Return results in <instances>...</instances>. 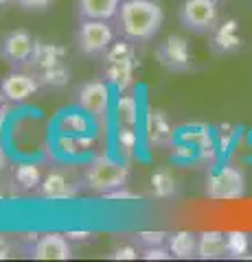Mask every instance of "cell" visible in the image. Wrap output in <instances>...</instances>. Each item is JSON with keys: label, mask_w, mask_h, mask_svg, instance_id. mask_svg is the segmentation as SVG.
<instances>
[{"label": "cell", "mask_w": 252, "mask_h": 262, "mask_svg": "<svg viewBox=\"0 0 252 262\" xmlns=\"http://www.w3.org/2000/svg\"><path fill=\"white\" fill-rule=\"evenodd\" d=\"M250 234L241 232V229H232L226 232V249H228V258H246L250 251Z\"/></svg>", "instance_id": "cell-17"}, {"label": "cell", "mask_w": 252, "mask_h": 262, "mask_svg": "<svg viewBox=\"0 0 252 262\" xmlns=\"http://www.w3.org/2000/svg\"><path fill=\"white\" fill-rule=\"evenodd\" d=\"M5 166H7V153L3 146H0V170H5Z\"/></svg>", "instance_id": "cell-30"}, {"label": "cell", "mask_w": 252, "mask_h": 262, "mask_svg": "<svg viewBox=\"0 0 252 262\" xmlns=\"http://www.w3.org/2000/svg\"><path fill=\"white\" fill-rule=\"evenodd\" d=\"M169 241V234L167 232H141L138 234V243H141L143 249L147 247H158V245H165Z\"/></svg>", "instance_id": "cell-23"}, {"label": "cell", "mask_w": 252, "mask_h": 262, "mask_svg": "<svg viewBox=\"0 0 252 262\" xmlns=\"http://www.w3.org/2000/svg\"><path fill=\"white\" fill-rule=\"evenodd\" d=\"M79 182L75 179L72 173H66V170H51L44 182L40 184V192L46 199H70V196L77 194Z\"/></svg>", "instance_id": "cell-11"}, {"label": "cell", "mask_w": 252, "mask_h": 262, "mask_svg": "<svg viewBox=\"0 0 252 262\" xmlns=\"http://www.w3.org/2000/svg\"><path fill=\"white\" fill-rule=\"evenodd\" d=\"M228 256L226 249V234L217 229H208L198 236V258L200 260H219Z\"/></svg>", "instance_id": "cell-15"}, {"label": "cell", "mask_w": 252, "mask_h": 262, "mask_svg": "<svg viewBox=\"0 0 252 262\" xmlns=\"http://www.w3.org/2000/svg\"><path fill=\"white\" fill-rule=\"evenodd\" d=\"M121 0H77L75 11L79 20H114Z\"/></svg>", "instance_id": "cell-13"}, {"label": "cell", "mask_w": 252, "mask_h": 262, "mask_svg": "<svg viewBox=\"0 0 252 262\" xmlns=\"http://www.w3.org/2000/svg\"><path fill=\"white\" fill-rule=\"evenodd\" d=\"M169 251L171 256L178 260H191V258H198V234L193 232H173L169 234Z\"/></svg>", "instance_id": "cell-16"}, {"label": "cell", "mask_w": 252, "mask_h": 262, "mask_svg": "<svg viewBox=\"0 0 252 262\" xmlns=\"http://www.w3.org/2000/svg\"><path fill=\"white\" fill-rule=\"evenodd\" d=\"M156 59L169 72H186L191 68V44L182 35H169L156 46Z\"/></svg>", "instance_id": "cell-7"}, {"label": "cell", "mask_w": 252, "mask_h": 262, "mask_svg": "<svg viewBox=\"0 0 252 262\" xmlns=\"http://www.w3.org/2000/svg\"><path fill=\"white\" fill-rule=\"evenodd\" d=\"M123 188H117V190H112V192H105L103 196L105 199H136L134 192H127V190H123Z\"/></svg>", "instance_id": "cell-27"}, {"label": "cell", "mask_w": 252, "mask_h": 262, "mask_svg": "<svg viewBox=\"0 0 252 262\" xmlns=\"http://www.w3.org/2000/svg\"><path fill=\"white\" fill-rule=\"evenodd\" d=\"M136 134H134V129L132 127H123V129H119V136H117V142H119V146L123 149V153L125 155H132V151L136 149Z\"/></svg>", "instance_id": "cell-22"}, {"label": "cell", "mask_w": 252, "mask_h": 262, "mask_svg": "<svg viewBox=\"0 0 252 262\" xmlns=\"http://www.w3.org/2000/svg\"><path fill=\"white\" fill-rule=\"evenodd\" d=\"M75 44L84 57H105L114 44V31L105 20H79Z\"/></svg>", "instance_id": "cell-3"}, {"label": "cell", "mask_w": 252, "mask_h": 262, "mask_svg": "<svg viewBox=\"0 0 252 262\" xmlns=\"http://www.w3.org/2000/svg\"><path fill=\"white\" fill-rule=\"evenodd\" d=\"M3 98H5V94H3V88H0V103H3Z\"/></svg>", "instance_id": "cell-33"}, {"label": "cell", "mask_w": 252, "mask_h": 262, "mask_svg": "<svg viewBox=\"0 0 252 262\" xmlns=\"http://www.w3.org/2000/svg\"><path fill=\"white\" fill-rule=\"evenodd\" d=\"M117 112H119V120L123 125L132 127L136 122V112H138V103L134 96H121L119 98V105H117Z\"/></svg>", "instance_id": "cell-20"}, {"label": "cell", "mask_w": 252, "mask_h": 262, "mask_svg": "<svg viewBox=\"0 0 252 262\" xmlns=\"http://www.w3.org/2000/svg\"><path fill=\"white\" fill-rule=\"evenodd\" d=\"M143 258L145 260H169L173 256H171V251H169V247H165V245H158V247L143 249Z\"/></svg>", "instance_id": "cell-24"}, {"label": "cell", "mask_w": 252, "mask_h": 262, "mask_svg": "<svg viewBox=\"0 0 252 262\" xmlns=\"http://www.w3.org/2000/svg\"><path fill=\"white\" fill-rule=\"evenodd\" d=\"M7 118V110H0V129H3V120Z\"/></svg>", "instance_id": "cell-31"}, {"label": "cell", "mask_w": 252, "mask_h": 262, "mask_svg": "<svg viewBox=\"0 0 252 262\" xmlns=\"http://www.w3.org/2000/svg\"><path fill=\"white\" fill-rule=\"evenodd\" d=\"M9 243H7L5 236H0V258H9Z\"/></svg>", "instance_id": "cell-28"}, {"label": "cell", "mask_w": 252, "mask_h": 262, "mask_svg": "<svg viewBox=\"0 0 252 262\" xmlns=\"http://www.w3.org/2000/svg\"><path fill=\"white\" fill-rule=\"evenodd\" d=\"M204 192L215 201H237L246 194V175L237 166H219L206 177Z\"/></svg>", "instance_id": "cell-5"}, {"label": "cell", "mask_w": 252, "mask_h": 262, "mask_svg": "<svg viewBox=\"0 0 252 262\" xmlns=\"http://www.w3.org/2000/svg\"><path fill=\"white\" fill-rule=\"evenodd\" d=\"M53 0H15V5L24 11H44L51 7Z\"/></svg>", "instance_id": "cell-25"}, {"label": "cell", "mask_w": 252, "mask_h": 262, "mask_svg": "<svg viewBox=\"0 0 252 262\" xmlns=\"http://www.w3.org/2000/svg\"><path fill=\"white\" fill-rule=\"evenodd\" d=\"M145 131H147L149 142L156 146H169L173 142V129L169 125L165 112H160V110H149L147 122H145Z\"/></svg>", "instance_id": "cell-14"}, {"label": "cell", "mask_w": 252, "mask_h": 262, "mask_svg": "<svg viewBox=\"0 0 252 262\" xmlns=\"http://www.w3.org/2000/svg\"><path fill=\"white\" fill-rule=\"evenodd\" d=\"M29 251L35 260H70L72 258L68 236L57 234V232H48V234L37 236Z\"/></svg>", "instance_id": "cell-9"}, {"label": "cell", "mask_w": 252, "mask_h": 262, "mask_svg": "<svg viewBox=\"0 0 252 262\" xmlns=\"http://www.w3.org/2000/svg\"><path fill=\"white\" fill-rule=\"evenodd\" d=\"M0 88H3V94L9 103H22L37 92L40 79L35 75H27V72L15 70L0 81Z\"/></svg>", "instance_id": "cell-10"}, {"label": "cell", "mask_w": 252, "mask_h": 262, "mask_svg": "<svg viewBox=\"0 0 252 262\" xmlns=\"http://www.w3.org/2000/svg\"><path fill=\"white\" fill-rule=\"evenodd\" d=\"M11 3H15V0H0V7H3V5H11Z\"/></svg>", "instance_id": "cell-32"}, {"label": "cell", "mask_w": 252, "mask_h": 262, "mask_svg": "<svg viewBox=\"0 0 252 262\" xmlns=\"http://www.w3.org/2000/svg\"><path fill=\"white\" fill-rule=\"evenodd\" d=\"M151 192L160 196V199H167L176 192V179L169 170H158V173L151 175Z\"/></svg>", "instance_id": "cell-19"}, {"label": "cell", "mask_w": 252, "mask_h": 262, "mask_svg": "<svg viewBox=\"0 0 252 262\" xmlns=\"http://www.w3.org/2000/svg\"><path fill=\"white\" fill-rule=\"evenodd\" d=\"M57 127L64 136H81L88 131V120H86V116H81V114L70 112V114H64L60 118Z\"/></svg>", "instance_id": "cell-18"}, {"label": "cell", "mask_w": 252, "mask_h": 262, "mask_svg": "<svg viewBox=\"0 0 252 262\" xmlns=\"http://www.w3.org/2000/svg\"><path fill=\"white\" fill-rule=\"evenodd\" d=\"M180 24L198 35L213 33L219 24V0H182L178 9Z\"/></svg>", "instance_id": "cell-4"}, {"label": "cell", "mask_w": 252, "mask_h": 262, "mask_svg": "<svg viewBox=\"0 0 252 262\" xmlns=\"http://www.w3.org/2000/svg\"><path fill=\"white\" fill-rule=\"evenodd\" d=\"M35 44L37 42L29 31H24V29L9 31L0 39V59L5 63H9L15 70L24 68V66H31V59H33V53H35Z\"/></svg>", "instance_id": "cell-6"}, {"label": "cell", "mask_w": 252, "mask_h": 262, "mask_svg": "<svg viewBox=\"0 0 252 262\" xmlns=\"http://www.w3.org/2000/svg\"><path fill=\"white\" fill-rule=\"evenodd\" d=\"M15 179L22 188H35L40 186V168L35 164H20L15 170Z\"/></svg>", "instance_id": "cell-21"}, {"label": "cell", "mask_w": 252, "mask_h": 262, "mask_svg": "<svg viewBox=\"0 0 252 262\" xmlns=\"http://www.w3.org/2000/svg\"><path fill=\"white\" fill-rule=\"evenodd\" d=\"M117 33L132 44H147L160 33L165 11L156 0H121Z\"/></svg>", "instance_id": "cell-1"}, {"label": "cell", "mask_w": 252, "mask_h": 262, "mask_svg": "<svg viewBox=\"0 0 252 262\" xmlns=\"http://www.w3.org/2000/svg\"><path fill=\"white\" fill-rule=\"evenodd\" d=\"M127 177H129V170L125 164L112 160L108 155H99V158H94L84 168L81 182L90 190L105 194V192L117 190V188H123L127 184Z\"/></svg>", "instance_id": "cell-2"}, {"label": "cell", "mask_w": 252, "mask_h": 262, "mask_svg": "<svg viewBox=\"0 0 252 262\" xmlns=\"http://www.w3.org/2000/svg\"><path fill=\"white\" fill-rule=\"evenodd\" d=\"M112 258L114 260H134L136 258V249L125 245V247H119L114 253H112Z\"/></svg>", "instance_id": "cell-26"}, {"label": "cell", "mask_w": 252, "mask_h": 262, "mask_svg": "<svg viewBox=\"0 0 252 262\" xmlns=\"http://www.w3.org/2000/svg\"><path fill=\"white\" fill-rule=\"evenodd\" d=\"M77 103L86 114L94 118H105L110 110V88L103 79L86 81L77 88Z\"/></svg>", "instance_id": "cell-8"}, {"label": "cell", "mask_w": 252, "mask_h": 262, "mask_svg": "<svg viewBox=\"0 0 252 262\" xmlns=\"http://www.w3.org/2000/svg\"><path fill=\"white\" fill-rule=\"evenodd\" d=\"M66 236H68V241H84L90 236V232H66Z\"/></svg>", "instance_id": "cell-29"}, {"label": "cell", "mask_w": 252, "mask_h": 262, "mask_svg": "<svg viewBox=\"0 0 252 262\" xmlns=\"http://www.w3.org/2000/svg\"><path fill=\"white\" fill-rule=\"evenodd\" d=\"M210 48L219 55H230L237 53L241 48V37H239V22L235 18H228L219 22L215 31L210 33Z\"/></svg>", "instance_id": "cell-12"}]
</instances>
